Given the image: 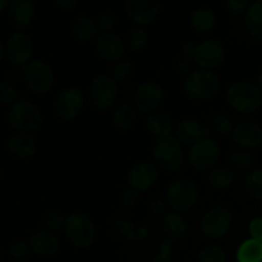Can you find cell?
Masks as SVG:
<instances>
[{"label":"cell","mask_w":262,"mask_h":262,"mask_svg":"<svg viewBox=\"0 0 262 262\" xmlns=\"http://www.w3.org/2000/svg\"><path fill=\"white\" fill-rule=\"evenodd\" d=\"M20 79L30 92L35 95L49 94L55 83L53 67L42 59H32L20 69Z\"/></svg>","instance_id":"obj_1"},{"label":"cell","mask_w":262,"mask_h":262,"mask_svg":"<svg viewBox=\"0 0 262 262\" xmlns=\"http://www.w3.org/2000/svg\"><path fill=\"white\" fill-rule=\"evenodd\" d=\"M220 90V79L214 72L199 69L184 81L183 91L194 102H206L214 99Z\"/></svg>","instance_id":"obj_2"},{"label":"cell","mask_w":262,"mask_h":262,"mask_svg":"<svg viewBox=\"0 0 262 262\" xmlns=\"http://www.w3.org/2000/svg\"><path fill=\"white\" fill-rule=\"evenodd\" d=\"M8 122L15 132H36L41 128L43 117L41 110L28 100H19L8 112Z\"/></svg>","instance_id":"obj_3"},{"label":"cell","mask_w":262,"mask_h":262,"mask_svg":"<svg viewBox=\"0 0 262 262\" xmlns=\"http://www.w3.org/2000/svg\"><path fill=\"white\" fill-rule=\"evenodd\" d=\"M227 102L235 112L251 114L261 106L262 94L255 83L237 82L227 90Z\"/></svg>","instance_id":"obj_4"},{"label":"cell","mask_w":262,"mask_h":262,"mask_svg":"<svg viewBox=\"0 0 262 262\" xmlns=\"http://www.w3.org/2000/svg\"><path fill=\"white\" fill-rule=\"evenodd\" d=\"M64 230L69 242L78 248L90 247L96 237V227L94 222L82 212L69 215Z\"/></svg>","instance_id":"obj_5"},{"label":"cell","mask_w":262,"mask_h":262,"mask_svg":"<svg viewBox=\"0 0 262 262\" xmlns=\"http://www.w3.org/2000/svg\"><path fill=\"white\" fill-rule=\"evenodd\" d=\"M155 163L168 171H176L182 166L184 154L182 145L173 136L159 138L152 150Z\"/></svg>","instance_id":"obj_6"},{"label":"cell","mask_w":262,"mask_h":262,"mask_svg":"<svg viewBox=\"0 0 262 262\" xmlns=\"http://www.w3.org/2000/svg\"><path fill=\"white\" fill-rule=\"evenodd\" d=\"M84 106V96L82 90L77 87H67L56 95L54 100L53 112L59 120L68 122L81 114Z\"/></svg>","instance_id":"obj_7"},{"label":"cell","mask_w":262,"mask_h":262,"mask_svg":"<svg viewBox=\"0 0 262 262\" xmlns=\"http://www.w3.org/2000/svg\"><path fill=\"white\" fill-rule=\"evenodd\" d=\"M199 200L196 186L189 179H178L169 186L166 202L177 212L189 211Z\"/></svg>","instance_id":"obj_8"},{"label":"cell","mask_w":262,"mask_h":262,"mask_svg":"<svg viewBox=\"0 0 262 262\" xmlns=\"http://www.w3.org/2000/svg\"><path fill=\"white\" fill-rule=\"evenodd\" d=\"M233 216L229 209L224 206H215L205 212L200 222V229L206 238L219 239L224 237L230 229Z\"/></svg>","instance_id":"obj_9"},{"label":"cell","mask_w":262,"mask_h":262,"mask_svg":"<svg viewBox=\"0 0 262 262\" xmlns=\"http://www.w3.org/2000/svg\"><path fill=\"white\" fill-rule=\"evenodd\" d=\"M118 96V83L110 76H97L90 84V100L99 112L110 109Z\"/></svg>","instance_id":"obj_10"},{"label":"cell","mask_w":262,"mask_h":262,"mask_svg":"<svg viewBox=\"0 0 262 262\" xmlns=\"http://www.w3.org/2000/svg\"><path fill=\"white\" fill-rule=\"evenodd\" d=\"M220 156V147L217 142L212 138L205 137L197 141L191 146L188 152V160L192 168L199 171L209 170L214 168Z\"/></svg>","instance_id":"obj_11"},{"label":"cell","mask_w":262,"mask_h":262,"mask_svg":"<svg viewBox=\"0 0 262 262\" xmlns=\"http://www.w3.org/2000/svg\"><path fill=\"white\" fill-rule=\"evenodd\" d=\"M164 97L165 92L160 84L156 82H146L133 91L132 105L140 113H154L164 101Z\"/></svg>","instance_id":"obj_12"},{"label":"cell","mask_w":262,"mask_h":262,"mask_svg":"<svg viewBox=\"0 0 262 262\" xmlns=\"http://www.w3.org/2000/svg\"><path fill=\"white\" fill-rule=\"evenodd\" d=\"M193 59L199 67L205 71H211L224 61L225 48L220 41L209 38L197 43L194 48Z\"/></svg>","instance_id":"obj_13"},{"label":"cell","mask_w":262,"mask_h":262,"mask_svg":"<svg viewBox=\"0 0 262 262\" xmlns=\"http://www.w3.org/2000/svg\"><path fill=\"white\" fill-rule=\"evenodd\" d=\"M7 58L14 66L25 67L32 60L33 41L26 32H15L5 43Z\"/></svg>","instance_id":"obj_14"},{"label":"cell","mask_w":262,"mask_h":262,"mask_svg":"<svg viewBox=\"0 0 262 262\" xmlns=\"http://www.w3.org/2000/svg\"><path fill=\"white\" fill-rule=\"evenodd\" d=\"M124 9L129 19L142 27L152 23L159 17L161 4L158 0H128Z\"/></svg>","instance_id":"obj_15"},{"label":"cell","mask_w":262,"mask_h":262,"mask_svg":"<svg viewBox=\"0 0 262 262\" xmlns=\"http://www.w3.org/2000/svg\"><path fill=\"white\" fill-rule=\"evenodd\" d=\"M95 51L102 60L117 63L124 56L125 42L117 33H101L95 41Z\"/></svg>","instance_id":"obj_16"},{"label":"cell","mask_w":262,"mask_h":262,"mask_svg":"<svg viewBox=\"0 0 262 262\" xmlns=\"http://www.w3.org/2000/svg\"><path fill=\"white\" fill-rule=\"evenodd\" d=\"M158 174L159 171L155 164L151 161H142L130 169L128 174V183L135 191L145 192L155 184Z\"/></svg>","instance_id":"obj_17"},{"label":"cell","mask_w":262,"mask_h":262,"mask_svg":"<svg viewBox=\"0 0 262 262\" xmlns=\"http://www.w3.org/2000/svg\"><path fill=\"white\" fill-rule=\"evenodd\" d=\"M7 148L14 158L30 160L37 152V142L32 133L14 132L8 137Z\"/></svg>","instance_id":"obj_18"},{"label":"cell","mask_w":262,"mask_h":262,"mask_svg":"<svg viewBox=\"0 0 262 262\" xmlns=\"http://www.w3.org/2000/svg\"><path fill=\"white\" fill-rule=\"evenodd\" d=\"M7 14L13 27L26 30L32 25L35 18V5L30 0H12L8 2Z\"/></svg>","instance_id":"obj_19"},{"label":"cell","mask_w":262,"mask_h":262,"mask_svg":"<svg viewBox=\"0 0 262 262\" xmlns=\"http://www.w3.org/2000/svg\"><path fill=\"white\" fill-rule=\"evenodd\" d=\"M232 135L234 142L243 148H256L262 145V128L253 122H241Z\"/></svg>","instance_id":"obj_20"},{"label":"cell","mask_w":262,"mask_h":262,"mask_svg":"<svg viewBox=\"0 0 262 262\" xmlns=\"http://www.w3.org/2000/svg\"><path fill=\"white\" fill-rule=\"evenodd\" d=\"M30 247L35 255L40 257H51L60 248V241L54 233L48 230L35 232L30 238Z\"/></svg>","instance_id":"obj_21"},{"label":"cell","mask_w":262,"mask_h":262,"mask_svg":"<svg viewBox=\"0 0 262 262\" xmlns=\"http://www.w3.org/2000/svg\"><path fill=\"white\" fill-rule=\"evenodd\" d=\"M202 127L197 120L186 119L182 120L176 127V140L181 145L193 146L197 141L201 140Z\"/></svg>","instance_id":"obj_22"},{"label":"cell","mask_w":262,"mask_h":262,"mask_svg":"<svg viewBox=\"0 0 262 262\" xmlns=\"http://www.w3.org/2000/svg\"><path fill=\"white\" fill-rule=\"evenodd\" d=\"M146 128H147V130L152 136L163 138L171 136L173 123H171V119L168 113L156 110V112L148 114L147 119H146Z\"/></svg>","instance_id":"obj_23"},{"label":"cell","mask_w":262,"mask_h":262,"mask_svg":"<svg viewBox=\"0 0 262 262\" xmlns=\"http://www.w3.org/2000/svg\"><path fill=\"white\" fill-rule=\"evenodd\" d=\"M71 32L73 37L79 42H90L97 36L99 27L92 18L79 15L72 22Z\"/></svg>","instance_id":"obj_24"},{"label":"cell","mask_w":262,"mask_h":262,"mask_svg":"<svg viewBox=\"0 0 262 262\" xmlns=\"http://www.w3.org/2000/svg\"><path fill=\"white\" fill-rule=\"evenodd\" d=\"M137 113L133 105L127 104V102L119 104L113 112V124L117 129L128 132L133 129L137 123Z\"/></svg>","instance_id":"obj_25"},{"label":"cell","mask_w":262,"mask_h":262,"mask_svg":"<svg viewBox=\"0 0 262 262\" xmlns=\"http://www.w3.org/2000/svg\"><path fill=\"white\" fill-rule=\"evenodd\" d=\"M189 23L197 33H207L216 25V14L207 7L199 8L191 14Z\"/></svg>","instance_id":"obj_26"},{"label":"cell","mask_w":262,"mask_h":262,"mask_svg":"<svg viewBox=\"0 0 262 262\" xmlns=\"http://www.w3.org/2000/svg\"><path fill=\"white\" fill-rule=\"evenodd\" d=\"M245 23L248 32L262 41V0L252 3L245 14Z\"/></svg>","instance_id":"obj_27"},{"label":"cell","mask_w":262,"mask_h":262,"mask_svg":"<svg viewBox=\"0 0 262 262\" xmlns=\"http://www.w3.org/2000/svg\"><path fill=\"white\" fill-rule=\"evenodd\" d=\"M234 179L235 174L232 169L219 166V168H214L209 171L206 181L211 188L223 191V189L229 188L234 183Z\"/></svg>","instance_id":"obj_28"},{"label":"cell","mask_w":262,"mask_h":262,"mask_svg":"<svg viewBox=\"0 0 262 262\" xmlns=\"http://www.w3.org/2000/svg\"><path fill=\"white\" fill-rule=\"evenodd\" d=\"M163 229L170 238L179 239L186 235L187 230H188V224H187L186 219L178 212H170L164 217Z\"/></svg>","instance_id":"obj_29"},{"label":"cell","mask_w":262,"mask_h":262,"mask_svg":"<svg viewBox=\"0 0 262 262\" xmlns=\"http://www.w3.org/2000/svg\"><path fill=\"white\" fill-rule=\"evenodd\" d=\"M238 262H262V242L256 239L245 241L237 251Z\"/></svg>","instance_id":"obj_30"},{"label":"cell","mask_w":262,"mask_h":262,"mask_svg":"<svg viewBox=\"0 0 262 262\" xmlns=\"http://www.w3.org/2000/svg\"><path fill=\"white\" fill-rule=\"evenodd\" d=\"M125 49L129 50L130 53L138 54L142 53L148 42V33L143 27L136 26L130 28L128 32L127 38H125Z\"/></svg>","instance_id":"obj_31"},{"label":"cell","mask_w":262,"mask_h":262,"mask_svg":"<svg viewBox=\"0 0 262 262\" xmlns=\"http://www.w3.org/2000/svg\"><path fill=\"white\" fill-rule=\"evenodd\" d=\"M245 191L252 199L262 200V170H253L246 177Z\"/></svg>","instance_id":"obj_32"},{"label":"cell","mask_w":262,"mask_h":262,"mask_svg":"<svg viewBox=\"0 0 262 262\" xmlns=\"http://www.w3.org/2000/svg\"><path fill=\"white\" fill-rule=\"evenodd\" d=\"M230 166L232 170L241 171V173H247L252 169L253 166V158L250 152L246 151H237V152L232 154L229 159Z\"/></svg>","instance_id":"obj_33"},{"label":"cell","mask_w":262,"mask_h":262,"mask_svg":"<svg viewBox=\"0 0 262 262\" xmlns=\"http://www.w3.org/2000/svg\"><path fill=\"white\" fill-rule=\"evenodd\" d=\"M227 252L222 246L210 245L202 248L199 253V262H225Z\"/></svg>","instance_id":"obj_34"},{"label":"cell","mask_w":262,"mask_h":262,"mask_svg":"<svg viewBox=\"0 0 262 262\" xmlns=\"http://www.w3.org/2000/svg\"><path fill=\"white\" fill-rule=\"evenodd\" d=\"M133 72H135L133 64L130 63L129 60L122 59V60L117 61V63L114 64V67H113L112 69V76L110 77H112L117 83H124V82H127L128 79L133 76Z\"/></svg>","instance_id":"obj_35"},{"label":"cell","mask_w":262,"mask_h":262,"mask_svg":"<svg viewBox=\"0 0 262 262\" xmlns=\"http://www.w3.org/2000/svg\"><path fill=\"white\" fill-rule=\"evenodd\" d=\"M19 101V91L14 83L8 81L0 82V105L13 106Z\"/></svg>","instance_id":"obj_36"},{"label":"cell","mask_w":262,"mask_h":262,"mask_svg":"<svg viewBox=\"0 0 262 262\" xmlns=\"http://www.w3.org/2000/svg\"><path fill=\"white\" fill-rule=\"evenodd\" d=\"M67 219H64L63 215L58 211H49L43 215L42 225L45 230L51 232L55 234L56 232H60L61 229L66 228Z\"/></svg>","instance_id":"obj_37"},{"label":"cell","mask_w":262,"mask_h":262,"mask_svg":"<svg viewBox=\"0 0 262 262\" xmlns=\"http://www.w3.org/2000/svg\"><path fill=\"white\" fill-rule=\"evenodd\" d=\"M31 250L30 243H27L26 241H15V242L10 243V246L8 247V256L9 258L14 261H25L27 260L31 256Z\"/></svg>","instance_id":"obj_38"},{"label":"cell","mask_w":262,"mask_h":262,"mask_svg":"<svg viewBox=\"0 0 262 262\" xmlns=\"http://www.w3.org/2000/svg\"><path fill=\"white\" fill-rule=\"evenodd\" d=\"M174 66H176V69L181 74H184V76H191L196 69H194V66H196V61L193 59V54L186 53V51H182L178 56L174 60Z\"/></svg>","instance_id":"obj_39"},{"label":"cell","mask_w":262,"mask_h":262,"mask_svg":"<svg viewBox=\"0 0 262 262\" xmlns=\"http://www.w3.org/2000/svg\"><path fill=\"white\" fill-rule=\"evenodd\" d=\"M212 129L217 133L219 136H229L233 133L234 128H233V123L228 115L223 114V113H217L214 118H212Z\"/></svg>","instance_id":"obj_40"},{"label":"cell","mask_w":262,"mask_h":262,"mask_svg":"<svg viewBox=\"0 0 262 262\" xmlns=\"http://www.w3.org/2000/svg\"><path fill=\"white\" fill-rule=\"evenodd\" d=\"M97 27L101 33H110L115 28L117 25V18L113 13L110 12H102L100 13L99 19H97Z\"/></svg>","instance_id":"obj_41"},{"label":"cell","mask_w":262,"mask_h":262,"mask_svg":"<svg viewBox=\"0 0 262 262\" xmlns=\"http://www.w3.org/2000/svg\"><path fill=\"white\" fill-rule=\"evenodd\" d=\"M173 255V242L170 239H165L161 242L159 252L156 253L152 262H170Z\"/></svg>","instance_id":"obj_42"},{"label":"cell","mask_w":262,"mask_h":262,"mask_svg":"<svg viewBox=\"0 0 262 262\" xmlns=\"http://www.w3.org/2000/svg\"><path fill=\"white\" fill-rule=\"evenodd\" d=\"M224 5L230 14L239 15L243 13L246 14L248 7H250V3L247 0H227V2H224Z\"/></svg>","instance_id":"obj_43"},{"label":"cell","mask_w":262,"mask_h":262,"mask_svg":"<svg viewBox=\"0 0 262 262\" xmlns=\"http://www.w3.org/2000/svg\"><path fill=\"white\" fill-rule=\"evenodd\" d=\"M250 234L252 235V239L262 242V217H255L250 223Z\"/></svg>","instance_id":"obj_44"},{"label":"cell","mask_w":262,"mask_h":262,"mask_svg":"<svg viewBox=\"0 0 262 262\" xmlns=\"http://www.w3.org/2000/svg\"><path fill=\"white\" fill-rule=\"evenodd\" d=\"M140 200V192L135 191V189H127L123 194V202L125 206H135Z\"/></svg>","instance_id":"obj_45"},{"label":"cell","mask_w":262,"mask_h":262,"mask_svg":"<svg viewBox=\"0 0 262 262\" xmlns=\"http://www.w3.org/2000/svg\"><path fill=\"white\" fill-rule=\"evenodd\" d=\"M166 206H168V202H166V200L156 199L150 204V210L155 215H161L163 212H165Z\"/></svg>","instance_id":"obj_46"},{"label":"cell","mask_w":262,"mask_h":262,"mask_svg":"<svg viewBox=\"0 0 262 262\" xmlns=\"http://www.w3.org/2000/svg\"><path fill=\"white\" fill-rule=\"evenodd\" d=\"M55 5L63 12H71L78 5L77 0H56Z\"/></svg>","instance_id":"obj_47"},{"label":"cell","mask_w":262,"mask_h":262,"mask_svg":"<svg viewBox=\"0 0 262 262\" xmlns=\"http://www.w3.org/2000/svg\"><path fill=\"white\" fill-rule=\"evenodd\" d=\"M255 86L257 87L258 90H260V92L262 94V71L260 73L256 76V79H255Z\"/></svg>","instance_id":"obj_48"},{"label":"cell","mask_w":262,"mask_h":262,"mask_svg":"<svg viewBox=\"0 0 262 262\" xmlns=\"http://www.w3.org/2000/svg\"><path fill=\"white\" fill-rule=\"evenodd\" d=\"M4 56H7V51H5V45L2 40H0V63L3 61Z\"/></svg>","instance_id":"obj_49"},{"label":"cell","mask_w":262,"mask_h":262,"mask_svg":"<svg viewBox=\"0 0 262 262\" xmlns=\"http://www.w3.org/2000/svg\"><path fill=\"white\" fill-rule=\"evenodd\" d=\"M7 7H8V2H5V0H0V13H2L3 10H7Z\"/></svg>","instance_id":"obj_50"},{"label":"cell","mask_w":262,"mask_h":262,"mask_svg":"<svg viewBox=\"0 0 262 262\" xmlns=\"http://www.w3.org/2000/svg\"><path fill=\"white\" fill-rule=\"evenodd\" d=\"M2 255H3V252H2V247H0V260H2Z\"/></svg>","instance_id":"obj_51"}]
</instances>
